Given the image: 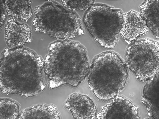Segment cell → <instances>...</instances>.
I'll use <instances>...</instances> for the list:
<instances>
[{"label":"cell","mask_w":159,"mask_h":119,"mask_svg":"<svg viewBox=\"0 0 159 119\" xmlns=\"http://www.w3.org/2000/svg\"><path fill=\"white\" fill-rule=\"evenodd\" d=\"M123 12L103 3L93 4L84 13L83 22L88 32L100 46L114 48L119 38Z\"/></svg>","instance_id":"obj_5"},{"label":"cell","mask_w":159,"mask_h":119,"mask_svg":"<svg viewBox=\"0 0 159 119\" xmlns=\"http://www.w3.org/2000/svg\"><path fill=\"white\" fill-rule=\"evenodd\" d=\"M18 119H60L56 107L52 105L38 104L22 111Z\"/></svg>","instance_id":"obj_14"},{"label":"cell","mask_w":159,"mask_h":119,"mask_svg":"<svg viewBox=\"0 0 159 119\" xmlns=\"http://www.w3.org/2000/svg\"><path fill=\"white\" fill-rule=\"evenodd\" d=\"M43 68L50 89L66 84L76 87L84 81L90 71L86 48L76 41H54L48 46Z\"/></svg>","instance_id":"obj_2"},{"label":"cell","mask_w":159,"mask_h":119,"mask_svg":"<svg viewBox=\"0 0 159 119\" xmlns=\"http://www.w3.org/2000/svg\"><path fill=\"white\" fill-rule=\"evenodd\" d=\"M0 119L17 118L20 114L19 105L14 100L8 98L0 99Z\"/></svg>","instance_id":"obj_15"},{"label":"cell","mask_w":159,"mask_h":119,"mask_svg":"<svg viewBox=\"0 0 159 119\" xmlns=\"http://www.w3.org/2000/svg\"><path fill=\"white\" fill-rule=\"evenodd\" d=\"M146 82L141 102L145 106L149 117L159 119V70Z\"/></svg>","instance_id":"obj_11"},{"label":"cell","mask_w":159,"mask_h":119,"mask_svg":"<svg viewBox=\"0 0 159 119\" xmlns=\"http://www.w3.org/2000/svg\"><path fill=\"white\" fill-rule=\"evenodd\" d=\"M148 29L140 12L131 10L123 14L120 35L128 45L147 33Z\"/></svg>","instance_id":"obj_8"},{"label":"cell","mask_w":159,"mask_h":119,"mask_svg":"<svg viewBox=\"0 0 159 119\" xmlns=\"http://www.w3.org/2000/svg\"><path fill=\"white\" fill-rule=\"evenodd\" d=\"M128 77L125 62L118 53L108 51L93 59L87 81L95 97L106 101L115 98L123 89Z\"/></svg>","instance_id":"obj_3"},{"label":"cell","mask_w":159,"mask_h":119,"mask_svg":"<svg viewBox=\"0 0 159 119\" xmlns=\"http://www.w3.org/2000/svg\"><path fill=\"white\" fill-rule=\"evenodd\" d=\"M43 0L46 1H54L55 0Z\"/></svg>","instance_id":"obj_18"},{"label":"cell","mask_w":159,"mask_h":119,"mask_svg":"<svg viewBox=\"0 0 159 119\" xmlns=\"http://www.w3.org/2000/svg\"><path fill=\"white\" fill-rule=\"evenodd\" d=\"M124 59L137 80L146 82L159 70V41L149 38L137 40L129 45Z\"/></svg>","instance_id":"obj_6"},{"label":"cell","mask_w":159,"mask_h":119,"mask_svg":"<svg viewBox=\"0 0 159 119\" xmlns=\"http://www.w3.org/2000/svg\"><path fill=\"white\" fill-rule=\"evenodd\" d=\"M0 2L1 11L0 27L1 29L2 26L5 23V21L6 17V11L4 7V0H0Z\"/></svg>","instance_id":"obj_17"},{"label":"cell","mask_w":159,"mask_h":119,"mask_svg":"<svg viewBox=\"0 0 159 119\" xmlns=\"http://www.w3.org/2000/svg\"><path fill=\"white\" fill-rule=\"evenodd\" d=\"M112 101L102 108L96 115L98 119H139L138 108L129 99L116 96Z\"/></svg>","instance_id":"obj_7"},{"label":"cell","mask_w":159,"mask_h":119,"mask_svg":"<svg viewBox=\"0 0 159 119\" xmlns=\"http://www.w3.org/2000/svg\"><path fill=\"white\" fill-rule=\"evenodd\" d=\"M6 13L12 18L27 22L33 15L31 0H4Z\"/></svg>","instance_id":"obj_13"},{"label":"cell","mask_w":159,"mask_h":119,"mask_svg":"<svg viewBox=\"0 0 159 119\" xmlns=\"http://www.w3.org/2000/svg\"><path fill=\"white\" fill-rule=\"evenodd\" d=\"M95 0H61L62 5L67 9L76 11L87 10L95 2Z\"/></svg>","instance_id":"obj_16"},{"label":"cell","mask_w":159,"mask_h":119,"mask_svg":"<svg viewBox=\"0 0 159 119\" xmlns=\"http://www.w3.org/2000/svg\"><path fill=\"white\" fill-rule=\"evenodd\" d=\"M64 105L75 119H94L96 116V106L87 95L74 93L69 95Z\"/></svg>","instance_id":"obj_10"},{"label":"cell","mask_w":159,"mask_h":119,"mask_svg":"<svg viewBox=\"0 0 159 119\" xmlns=\"http://www.w3.org/2000/svg\"><path fill=\"white\" fill-rule=\"evenodd\" d=\"M43 60L29 48H5L0 60V90L7 95L34 96L45 88Z\"/></svg>","instance_id":"obj_1"},{"label":"cell","mask_w":159,"mask_h":119,"mask_svg":"<svg viewBox=\"0 0 159 119\" xmlns=\"http://www.w3.org/2000/svg\"><path fill=\"white\" fill-rule=\"evenodd\" d=\"M4 35L6 44L10 49L22 47L32 40L31 28L12 18L8 19L6 23Z\"/></svg>","instance_id":"obj_9"},{"label":"cell","mask_w":159,"mask_h":119,"mask_svg":"<svg viewBox=\"0 0 159 119\" xmlns=\"http://www.w3.org/2000/svg\"><path fill=\"white\" fill-rule=\"evenodd\" d=\"M140 13L154 36L159 39V0H144Z\"/></svg>","instance_id":"obj_12"},{"label":"cell","mask_w":159,"mask_h":119,"mask_svg":"<svg viewBox=\"0 0 159 119\" xmlns=\"http://www.w3.org/2000/svg\"><path fill=\"white\" fill-rule=\"evenodd\" d=\"M34 12L36 32L57 40H70L84 33L78 15L57 2L48 1L36 7Z\"/></svg>","instance_id":"obj_4"}]
</instances>
